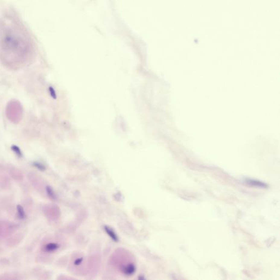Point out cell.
<instances>
[{"label": "cell", "instance_id": "obj_1", "mask_svg": "<svg viewBox=\"0 0 280 280\" xmlns=\"http://www.w3.org/2000/svg\"><path fill=\"white\" fill-rule=\"evenodd\" d=\"M18 225L15 223L0 219V240L8 238L17 231Z\"/></svg>", "mask_w": 280, "mask_h": 280}, {"label": "cell", "instance_id": "obj_2", "mask_svg": "<svg viewBox=\"0 0 280 280\" xmlns=\"http://www.w3.org/2000/svg\"><path fill=\"white\" fill-rule=\"evenodd\" d=\"M43 212L48 218L54 219L58 216V210L53 205H46L43 207Z\"/></svg>", "mask_w": 280, "mask_h": 280}, {"label": "cell", "instance_id": "obj_3", "mask_svg": "<svg viewBox=\"0 0 280 280\" xmlns=\"http://www.w3.org/2000/svg\"><path fill=\"white\" fill-rule=\"evenodd\" d=\"M28 179L30 183L36 189L39 191L41 190L42 182L41 178L39 177L37 174L33 173H30L28 175Z\"/></svg>", "mask_w": 280, "mask_h": 280}, {"label": "cell", "instance_id": "obj_4", "mask_svg": "<svg viewBox=\"0 0 280 280\" xmlns=\"http://www.w3.org/2000/svg\"><path fill=\"white\" fill-rule=\"evenodd\" d=\"M23 238V235L22 234H13L12 235L8 237L6 241V245L9 247H13L16 246L20 243Z\"/></svg>", "mask_w": 280, "mask_h": 280}, {"label": "cell", "instance_id": "obj_5", "mask_svg": "<svg viewBox=\"0 0 280 280\" xmlns=\"http://www.w3.org/2000/svg\"><path fill=\"white\" fill-rule=\"evenodd\" d=\"M11 186V181L8 177L2 172H0V188L8 189Z\"/></svg>", "mask_w": 280, "mask_h": 280}, {"label": "cell", "instance_id": "obj_6", "mask_svg": "<svg viewBox=\"0 0 280 280\" xmlns=\"http://www.w3.org/2000/svg\"><path fill=\"white\" fill-rule=\"evenodd\" d=\"M8 172L10 176L14 181L19 182V181H21L23 180L24 177L23 173L17 169L12 168V169L9 170Z\"/></svg>", "mask_w": 280, "mask_h": 280}, {"label": "cell", "instance_id": "obj_7", "mask_svg": "<svg viewBox=\"0 0 280 280\" xmlns=\"http://www.w3.org/2000/svg\"><path fill=\"white\" fill-rule=\"evenodd\" d=\"M59 248V245L55 242H49L43 245L42 247V251L45 252H52L56 251Z\"/></svg>", "mask_w": 280, "mask_h": 280}, {"label": "cell", "instance_id": "obj_8", "mask_svg": "<svg viewBox=\"0 0 280 280\" xmlns=\"http://www.w3.org/2000/svg\"><path fill=\"white\" fill-rule=\"evenodd\" d=\"M16 208L18 218L21 220H24L26 218V213L23 207L21 205H18Z\"/></svg>", "mask_w": 280, "mask_h": 280}, {"label": "cell", "instance_id": "obj_9", "mask_svg": "<svg viewBox=\"0 0 280 280\" xmlns=\"http://www.w3.org/2000/svg\"><path fill=\"white\" fill-rule=\"evenodd\" d=\"M105 230L106 232V233L108 234V235L110 236V237H111L112 239L114 241L117 242L118 241V236L115 233V232L112 229H111L110 227H108L107 226H105Z\"/></svg>", "mask_w": 280, "mask_h": 280}, {"label": "cell", "instance_id": "obj_10", "mask_svg": "<svg viewBox=\"0 0 280 280\" xmlns=\"http://www.w3.org/2000/svg\"><path fill=\"white\" fill-rule=\"evenodd\" d=\"M45 190H46V192L47 193V196H49V198L53 199V200L56 199V193L54 192V190L52 189V187L49 186H47L45 188Z\"/></svg>", "mask_w": 280, "mask_h": 280}, {"label": "cell", "instance_id": "obj_11", "mask_svg": "<svg viewBox=\"0 0 280 280\" xmlns=\"http://www.w3.org/2000/svg\"><path fill=\"white\" fill-rule=\"evenodd\" d=\"M11 149L13 152H14L15 154L18 157L21 158L23 157V153L21 148L18 146L15 145H13L11 147Z\"/></svg>", "mask_w": 280, "mask_h": 280}, {"label": "cell", "instance_id": "obj_12", "mask_svg": "<svg viewBox=\"0 0 280 280\" xmlns=\"http://www.w3.org/2000/svg\"><path fill=\"white\" fill-rule=\"evenodd\" d=\"M32 166L36 167V169L40 170L41 171H44L46 170V167L43 164L41 163L39 161H34L32 164Z\"/></svg>", "mask_w": 280, "mask_h": 280}, {"label": "cell", "instance_id": "obj_13", "mask_svg": "<svg viewBox=\"0 0 280 280\" xmlns=\"http://www.w3.org/2000/svg\"><path fill=\"white\" fill-rule=\"evenodd\" d=\"M246 182L248 184H251L253 186H256L257 187H266V184L262 183L260 182H258L257 181H254V180H247Z\"/></svg>", "mask_w": 280, "mask_h": 280}, {"label": "cell", "instance_id": "obj_14", "mask_svg": "<svg viewBox=\"0 0 280 280\" xmlns=\"http://www.w3.org/2000/svg\"><path fill=\"white\" fill-rule=\"evenodd\" d=\"M48 90L49 91L50 95V96L52 97V99H56L57 96H56V91L54 90V88L52 87H49Z\"/></svg>", "mask_w": 280, "mask_h": 280}]
</instances>
